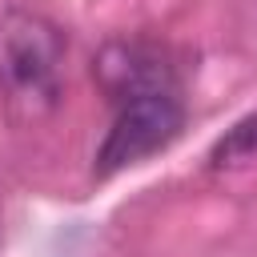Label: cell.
I'll return each mask as SVG.
<instances>
[{
	"label": "cell",
	"mask_w": 257,
	"mask_h": 257,
	"mask_svg": "<svg viewBox=\"0 0 257 257\" xmlns=\"http://www.w3.org/2000/svg\"><path fill=\"white\" fill-rule=\"evenodd\" d=\"M257 161V112L241 116L209 153V165L213 169H245Z\"/></svg>",
	"instance_id": "4"
},
{
	"label": "cell",
	"mask_w": 257,
	"mask_h": 257,
	"mask_svg": "<svg viewBox=\"0 0 257 257\" xmlns=\"http://www.w3.org/2000/svg\"><path fill=\"white\" fill-rule=\"evenodd\" d=\"M64 60V32L24 8L0 12V96L20 116H40L56 104V72Z\"/></svg>",
	"instance_id": "1"
},
{
	"label": "cell",
	"mask_w": 257,
	"mask_h": 257,
	"mask_svg": "<svg viewBox=\"0 0 257 257\" xmlns=\"http://www.w3.org/2000/svg\"><path fill=\"white\" fill-rule=\"evenodd\" d=\"M92 76L96 84L112 96V100H141V96H157V92H173L177 68L169 60V52L161 44L149 40H108L96 60H92Z\"/></svg>",
	"instance_id": "3"
},
{
	"label": "cell",
	"mask_w": 257,
	"mask_h": 257,
	"mask_svg": "<svg viewBox=\"0 0 257 257\" xmlns=\"http://www.w3.org/2000/svg\"><path fill=\"white\" fill-rule=\"evenodd\" d=\"M181 128H185V108H181V100L173 92L128 100L116 112V120H112L100 153H96V169L100 173L128 169V165H137V161L169 149L181 137Z\"/></svg>",
	"instance_id": "2"
}]
</instances>
